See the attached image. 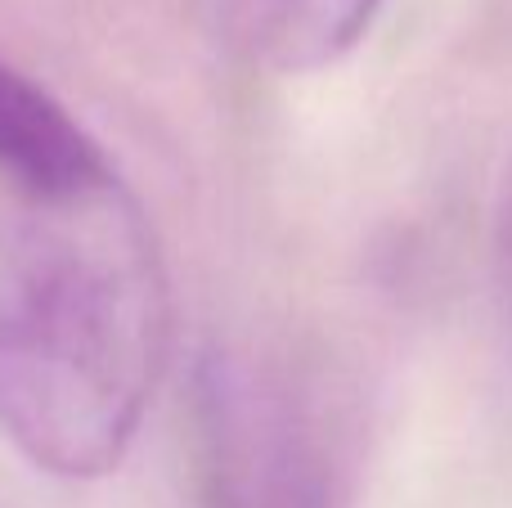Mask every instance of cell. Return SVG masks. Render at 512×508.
<instances>
[{
  "mask_svg": "<svg viewBox=\"0 0 512 508\" xmlns=\"http://www.w3.org/2000/svg\"><path fill=\"white\" fill-rule=\"evenodd\" d=\"M495 279H499V306H504V324H508V338H512V167H508V176H504V194H499Z\"/></svg>",
  "mask_w": 512,
  "mask_h": 508,
  "instance_id": "obj_5",
  "label": "cell"
},
{
  "mask_svg": "<svg viewBox=\"0 0 512 508\" xmlns=\"http://www.w3.org/2000/svg\"><path fill=\"white\" fill-rule=\"evenodd\" d=\"M171 293L122 180L18 207L0 243V437L32 468L90 482L126 459L167 369Z\"/></svg>",
  "mask_w": 512,
  "mask_h": 508,
  "instance_id": "obj_1",
  "label": "cell"
},
{
  "mask_svg": "<svg viewBox=\"0 0 512 508\" xmlns=\"http://www.w3.org/2000/svg\"><path fill=\"white\" fill-rule=\"evenodd\" d=\"M387 0H225V36L279 77L333 68L364 41Z\"/></svg>",
  "mask_w": 512,
  "mask_h": 508,
  "instance_id": "obj_4",
  "label": "cell"
},
{
  "mask_svg": "<svg viewBox=\"0 0 512 508\" xmlns=\"http://www.w3.org/2000/svg\"><path fill=\"white\" fill-rule=\"evenodd\" d=\"M99 140L36 77L0 54V189L14 207H50L113 185Z\"/></svg>",
  "mask_w": 512,
  "mask_h": 508,
  "instance_id": "obj_3",
  "label": "cell"
},
{
  "mask_svg": "<svg viewBox=\"0 0 512 508\" xmlns=\"http://www.w3.org/2000/svg\"><path fill=\"white\" fill-rule=\"evenodd\" d=\"M194 508H337L324 414L283 365L216 347L189 392Z\"/></svg>",
  "mask_w": 512,
  "mask_h": 508,
  "instance_id": "obj_2",
  "label": "cell"
}]
</instances>
